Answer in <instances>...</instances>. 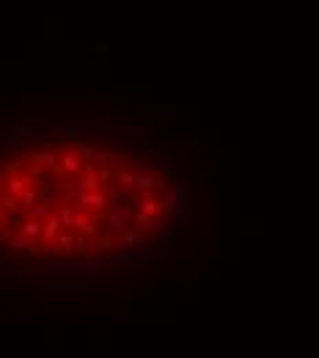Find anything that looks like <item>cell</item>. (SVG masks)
Instances as JSON below:
<instances>
[{"mask_svg":"<svg viewBox=\"0 0 319 358\" xmlns=\"http://www.w3.org/2000/svg\"><path fill=\"white\" fill-rule=\"evenodd\" d=\"M174 207L165 182L85 143L36 149L0 168V240L42 256L130 248Z\"/></svg>","mask_w":319,"mask_h":358,"instance_id":"obj_1","label":"cell"}]
</instances>
